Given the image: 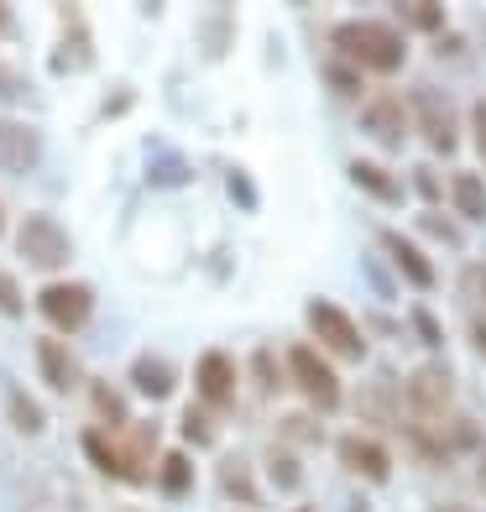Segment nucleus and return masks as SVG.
Here are the masks:
<instances>
[{"instance_id":"nucleus-1","label":"nucleus","mask_w":486,"mask_h":512,"mask_svg":"<svg viewBox=\"0 0 486 512\" xmlns=\"http://www.w3.org/2000/svg\"><path fill=\"white\" fill-rule=\"evenodd\" d=\"M330 48L345 68H356V74H398L408 63V37L398 27H387V21H340L330 32Z\"/></svg>"},{"instance_id":"nucleus-2","label":"nucleus","mask_w":486,"mask_h":512,"mask_svg":"<svg viewBox=\"0 0 486 512\" xmlns=\"http://www.w3.org/2000/svg\"><path fill=\"white\" fill-rule=\"evenodd\" d=\"M403 408L419 418V429H434L445 418H455V371L439 356L413 366V377L403 382Z\"/></svg>"},{"instance_id":"nucleus-3","label":"nucleus","mask_w":486,"mask_h":512,"mask_svg":"<svg viewBox=\"0 0 486 512\" xmlns=\"http://www.w3.org/2000/svg\"><path fill=\"white\" fill-rule=\"evenodd\" d=\"M283 366H288V382L298 387V398H309L314 413H335V408L345 403V387H340V377H335L330 356H319L314 345H288Z\"/></svg>"},{"instance_id":"nucleus-4","label":"nucleus","mask_w":486,"mask_h":512,"mask_svg":"<svg viewBox=\"0 0 486 512\" xmlns=\"http://www.w3.org/2000/svg\"><path fill=\"white\" fill-rule=\"evenodd\" d=\"M408 110H413V126H419V136L429 142V152H439V157L460 152V110L445 89H429V84L413 89Z\"/></svg>"},{"instance_id":"nucleus-5","label":"nucleus","mask_w":486,"mask_h":512,"mask_svg":"<svg viewBox=\"0 0 486 512\" xmlns=\"http://www.w3.org/2000/svg\"><path fill=\"white\" fill-rule=\"evenodd\" d=\"M304 319H309L314 340H319L330 356H340V361H366V335H361V324L345 314L335 298H309V304H304Z\"/></svg>"},{"instance_id":"nucleus-6","label":"nucleus","mask_w":486,"mask_h":512,"mask_svg":"<svg viewBox=\"0 0 486 512\" xmlns=\"http://www.w3.org/2000/svg\"><path fill=\"white\" fill-rule=\"evenodd\" d=\"M16 251H21V262H32L37 272H63L68 262H74V241H68V230L53 215H27L21 220Z\"/></svg>"},{"instance_id":"nucleus-7","label":"nucleus","mask_w":486,"mask_h":512,"mask_svg":"<svg viewBox=\"0 0 486 512\" xmlns=\"http://www.w3.org/2000/svg\"><path fill=\"white\" fill-rule=\"evenodd\" d=\"M37 314L48 319L58 335H74L89 324V314H95V293L84 283H48L37 293Z\"/></svg>"},{"instance_id":"nucleus-8","label":"nucleus","mask_w":486,"mask_h":512,"mask_svg":"<svg viewBox=\"0 0 486 512\" xmlns=\"http://www.w3.org/2000/svg\"><path fill=\"white\" fill-rule=\"evenodd\" d=\"M194 392L210 413L236 403V361H230V351H204L194 361Z\"/></svg>"},{"instance_id":"nucleus-9","label":"nucleus","mask_w":486,"mask_h":512,"mask_svg":"<svg viewBox=\"0 0 486 512\" xmlns=\"http://www.w3.org/2000/svg\"><path fill=\"white\" fill-rule=\"evenodd\" d=\"M408 121H413V110L398 95H377V100L361 105V131L372 136V142H382V147H403L408 142Z\"/></svg>"},{"instance_id":"nucleus-10","label":"nucleus","mask_w":486,"mask_h":512,"mask_svg":"<svg viewBox=\"0 0 486 512\" xmlns=\"http://www.w3.org/2000/svg\"><path fill=\"white\" fill-rule=\"evenodd\" d=\"M79 450H84L89 465H100L110 481L142 486V471H136V460L126 455V439H110L105 429H84V434H79Z\"/></svg>"},{"instance_id":"nucleus-11","label":"nucleus","mask_w":486,"mask_h":512,"mask_svg":"<svg viewBox=\"0 0 486 512\" xmlns=\"http://www.w3.org/2000/svg\"><path fill=\"white\" fill-rule=\"evenodd\" d=\"M335 455H340L345 471L361 476V481H377V486H382V481L392 476V455H387L382 439H372V434H340Z\"/></svg>"},{"instance_id":"nucleus-12","label":"nucleus","mask_w":486,"mask_h":512,"mask_svg":"<svg viewBox=\"0 0 486 512\" xmlns=\"http://www.w3.org/2000/svg\"><path fill=\"white\" fill-rule=\"evenodd\" d=\"M37 157H42V136H37V126L0 115V168H6V173H32V168H37Z\"/></svg>"},{"instance_id":"nucleus-13","label":"nucleus","mask_w":486,"mask_h":512,"mask_svg":"<svg viewBox=\"0 0 486 512\" xmlns=\"http://www.w3.org/2000/svg\"><path fill=\"white\" fill-rule=\"evenodd\" d=\"M382 251L392 256V267L403 272V283L408 288H434V267H429V256L413 246L403 230H382Z\"/></svg>"},{"instance_id":"nucleus-14","label":"nucleus","mask_w":486,"mask_h":512,"mask_svg":"<svg viewBox=\"0 0 486 512\" xmlns=\"http://www.w3.org/2000/svg\"><path fill=\"white\" fill-rule=\"evenodd\" d=\"M32 356H37L42 382H48L53 392H74L79 387V361H74V351H68L63 340H37Z\"/></svg>"},{"instance_id":"nucleus-15","label":"nucleus","mask_w":486,"mask_h":512,"mask_svg":"<svg viewBox=\"0 0 486 512\" xmlns=\"http://www.w3.org/2000/svg\"><path fill=\"white\" fill-rule=\"evenodd\" d=\"M95 63V42H89V27L68 11V32H63V42L53 48V68L58 74H79V68H89Z\"/></svg>"},{"instance_id":"nucleus-16","label":"nucleus","mask_w":486,"mask_h":512,"mask_svg":"<svg viewBox=\"0 0 486 512\" xmlns=\"http://www.w3.org/2000/svg\"><path fill=\"white\" fill-rule=\"evenodd\" d=\"M131 387L142 392V398L162 403V398H173V387H178V371L162 361V356H136L131 361Z\"/></svg>"},{"instance_id":"nucleus-17","label":"nucleus","mask_w":486,"mask_h":512,"mask_svg":"<svg viewBox=\"0 0 486 512\" xmlns=\"http://www.w3.org/2000/svg\"><path fill=\"white\" fill-rule=\"evenodd\" d=\"M445 189H450V204H455L460 220H471V225L486 220V178L481 173H455Z\"/></svg>"},{"instance_id":"nucleus-18","label":"nucleus","mask_w":486,"mask_h":512,"mask_svg":"<svg viewBox=\"0 0 486 512\" xmlns=\"http://www.w3.org/2000/svg\"><path fill=\"white\" fill-rule=\"evenodd\" d=\"M351 183H356L361 194L382 199V204H403V183L392 178L387 168H377V162H366V157H356V162H351Z\"/></svg>"},{"instance_id":"nucleus-19","label":"nucleus","mask_w":486,"mask_h":512,"mask_svg":"<svg viewBox=\"0 0 486 512\" xmlns=\"http://www.w3.org/2000/svg\"><path fill=\"white\" fill-rule=\"evenodd\" d=\"M356 408L366 418H377V424H398V413H403V392L392 387V382H366L356 392Z\"/></svg>"},{"instance_id":"nucleus-20","label":"nucleus","mask_w":486,"mask_h":512,"mask_svg":"<svg viewBox=\"0 0 486 512\" xmlns=\"http://www.w3.org/2000/svg\"><path fill=\"white\" fill-rule=\"evenodd\" d=\"M157 486L168 497H189L194 492V460L183 450H162L157 455Z\"/></svg>"},{"instance_id":"nucleus-21","label":"nucleus","mask_w":486,"mask_h":512,"mask_svg":"<svg viewBox=\"0 0 486 512\" xmlns=\"http://www.w3.org/2000/svg\"><path fill=\"white\" fill-rule=\"evenodd\" d=\"M392 16H398L403 27H413V32H429V37L445 32V6H434V0H398Z\"/></svg>"},{"instance_id":"nucleus-22","label":"nucleus","mask_w":486,"mask_h":512,"mask_svg":"<svg viewBox=\"0 0 486 512\" xmlns=\"http://www.w3.org/2000/svg\"><path fill=\"white\" fill-rule=\"evenodd\" d=\"M6 408H11V424L21 429V434H42V429H48V413H42L37 403H32V392L27 387H6Z\"/></svg>"},{"instance_id":"nucleus-23","label":"nucleus","mask_w":486,"mask_h":512,"mask_svg":"<svg viewBox=\"0 0 486 512\" xmlns=\"http://www.w3.org/2000/svg\"><path fill=\"white\" fill-rule=\"evenodd\" d=\"M220 486H225V497H236V502H257V481H251V465L246 455H225L220 460Z\"/></svg>"},{"instance_id":"nucleus-24","label":"nucleus","mask_w":486,"mask_h":512,"mask_svg":"<svg viewBox=\"0 0 486 512\" xmlns=\"http://www.w3.org/2000/svg\"><path fill=\"white\" fill-rule=\"evenodd\" d=\"M89 403H95V413H100V424H105V429H131V424H126V403H121V392H115L105 377L89 382Z\"/></svg>"},{"instance_id":"nucleus-25","label":"nucleus","mask_w":486,"mask_h":512,"mask_svg":"<svg viewBox=\"0 0 486 512\" xmlns=\"http://www.w3.org/2000/svg\"><path fill=\"white\" fill-rule=\"evenodd\" d=\"M152 450H157V424H152V418H147V424H131L126 429V455L136 460V471H142V476H147Z\"/></svg>"},{"instance_id":"nucleus-26","label":"nucleus","mask_w":486,"mask_h":512,"mask_svg":"<svg viewBox=\"0 0 486 512\" xmlns=\"http://www.w3.org/2000/svg\"><path fill=\"white\" fill-rule=\"evenodd\" d=\"M183 439H189V445H215V418H210V408L204 403H194L189 413H183Z\"/></svg>"},{"instance_id":"nucleus-27","label":"nucleus","mask_w":486,"mask_h":512,"mask_svg":"<svg viewBox=\"0 0 486 512\" xmlns=\"http://www.w3.org/2000/svg\"><path fill=\"white\" fill-rule=\"evenodd\" d=\"M460 298L486 314V262H466V267H460Z\"/></svg>"},{"instance_id":"nucleus-28","label":"nucleus","mask_w":486,"mask_h":512,"mask_svg":"<svg viewBox=\"0 0 486 512\" xmlns=\"http://www.w3.org/2000/svg\"><path fill=\"white\" fill-rule=\"evenodd\" d=\"M324 84H330L340 100H356V95H361V74H356V68H345V63L324 68Z\"/></svg>"},{"instance_id":"nucleus-29","label":"nucleus","mask_w":486,"mask_h":512,"mask_svg":"<svg viewBox=\"0 0 486 512\" xmlns=\"http://www.w3.org/2000/svg\"><path fill=\"white\" fill-rule=\"evenodd\" d=\"M267 471H272V481L283 486V492H293V486L304 481V471H298V460H293L288 450H272V460H267Z\"/></svg>"},{"instance_id":"nucleus-30","label":"nucleus","mask_w":486,"mask_h":512,"mask_svg":"<svg viewBox=\"0 0 486 512\" xmlns=\"http://www.w3.org/2000/svg\"><path fill=\"white\" fill-rule=\"evenodd\" d=\"M277 434H283L288 445H319V439H324L314 418H283V429H277Z\"/></svg>"},{"instance_id":"nucleus-31","label":"nucleus","mask_w":486,"mask_h":512,"mask_svg":"<svg viewBox=\"0 0 486 512\" xmlns=\"http://www.w3.org/2000/svg\"><path fill=\"white\" fill-rule=\"evenodd\" d=\"M21 309H27V298H21L16 277H11V272H0V314H6V319H21Z\"/></svg>"},{"instance_id":"nucleus-32","label":"nucleus","mask_w":486,"mask_h":512,"mask_svg":"<svg viewBox=\"0 0 486 512\" xmlns=\"http://www.w3.org/2000/svg\"><path fill=\"white\" fill-rule=\"evenodd\" d=\"M413 330H419V340L429 345V351H439V345H445V330H439V319H434L429 309H413Z\"/></svg>"},{"instance_id":"nucleus-33","label":"nucleus","mask_w":486,"mask_h":512,"mask_svg":"<svg viewBox=\"0 0 486 512\" xmlns=\"http://www.w3.org/2000/svg\"><path fill=\"white\" fill-rule=\"evenodd\" d=\"M251 377H257L262 392H277V356L272 351H257V356H251Z\"/></svg>"},{"instance_id":"nucleus-34","label":"nucleus","mask_w":486,"mask_h":512,"mask_svg":"<svg viewBox=\"0 0 486 512\" xmlns=\"http://www.w3.org/2000/svg\"><path fill=\"white\" fill-rule=\"evenodd\" d=\"M230 199H236L241 209H257V183H251L241 168H230Z\"/></svg>"},{"instance_id":"nucleus-35","label":"nucleus","mask_w":486,"mask_h":512,"mask_svg":"<svg viewBox=\"0 0 486 512\" xmlns=\"http://www.w3.org/2000/svg\"><path fill=\"white\" fill-rule=\"evenodd\" d=\"M162 178H168V183H183V178H189V162H183V157H168V162L152 157V183H162Z\"/></svg>"},{"instance_id":"nucleus-36","label":"nucleus","mask_w":486,"mask_h":512,"mask_svg":"<svg viewBox=\"0 0 486 512\" xmlns=\"http://www.w3.org/2000/svg\"><path fill=\"white\" fill-rule=\"evenodd\" d=\"M419 230H429V236H434V241H445V246H455V241H460L455 220H445V215H424V220H419Z\"/></svg>"},{"instance_id":"nucleus-37","label":"nucleus","mask_w":486,"mask_h":512,"mask_svg":"<svg viewBox=\"0 0 486 512\" xmlns=\"http://www.w3.org/2000/svg\"><path fill=\"white\" fill-rule=\"evenodd\" d=\"M471 142H476V157L486 162V100L471 105Z\"/></svg>"},{"instance_id":"nucleus-38","label":"nucleus","mask_w":486,"mask_h":512,"mask_svg":"<svg viewBox=\"0 0 486 512\" xmlns=\"http://www.w3.org/2000/svg\"><path fill=\"white\" fill-rule=\"evenodd\" d=\"M413 189H419L429 204H439V199H445V189H439V178H434L429 168H419V173H413Z\"/></svg>"},{"instance_id":"nucleus-39","label":"nucleus","mask_w":486,"mask_h":512,"mask_svg":"<svg viewBox=\"0 0 486 512\" xmlns=\"http://www.w3.org/2000/svg\"><path fill=\"white\" fill-rule=\"evenodd\" d=\"M471 351L486 361V314H476V319H471Z\"/></svg>"},{"instance_id":"nucleus-40","label":"nucleus","mask_w":486,"mask_h":512,"mask_svg":"<svg viewBox=\"0 0 486 512\" xmlns=\"http://www.w3.org/2000/svg\"><path fill=\"white\" fill-rule=\"evenodd\" d=\"M476 481H481V492H486V445H481V465H476Z\"/></svg>"},{"instance_id":"nucleus-41","label":"nucleus","mask_w":486,"mask_h":512,"mask_svg":"<svg viewBox=\"0 0 486 512\" xmlns=\"http://www.w3.org/2000/svg\"><path fill=\"white\" fill-rule=\"evenodd\" d=\"M434 512H471V507H460V502H439Z\"/></svg>"},{"instance_id":"nucleus-42","label":"nucleus","mask_w":486,"mask_h":512,"mask_svg":"<svg viewBox=\"0 0 486 512\" xmlns=\"http://www.w3.org/2000/svg\"><path fill=\"white\" fill-rule=\"evenodd\" d=\"M11 27V6H0V32H6Z\"/></svg>"},{"instance_id":"nucleus-43","label":"nucleus","mask_w":486,"mask_h":512,"mask_svg":"<svg viewBox=\"0 0 486 512\" xmlns=\"http://www.w3.org/2000/svg\"><path fill=\"white\" fill-rule=\"evenodd\" d=\"M0 230H6V215H0Z\"/></svg>"},{"instance_id":"nucleus-44","label":"nucleus","mask_w":486,"mask_h":512,"mask_svg":"<svg viewBox=\"0 0 486 512\" xmlns=\"http://www.w3.org/2000/svg\"><path fill=\"white\" fill-rule=\"evenodd\" d=\"M298 512H314V507H298Z\"/></svg>"}]
</instances>
